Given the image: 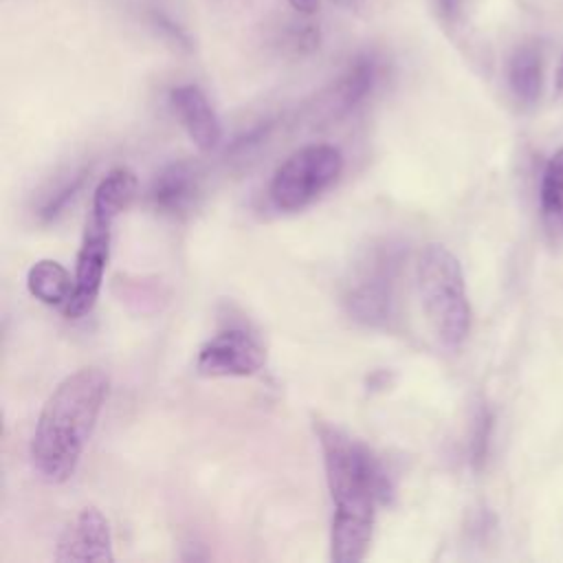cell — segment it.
I'll return each mask as SVG.
<instances>
[{"label": "cell", "instance_id": "cell-19", "mask_svg": "<svg viewBox=\"0 0 563 563\" xmlns=\"http://www.w3.org/2000/svg\"><path fill=\"white\" fill-rule=\"evenodd\" d=\"M435 9L444 22H453L462 9V0H435Z\"/></svg>", "mask_w": 563, "mask_h": 563}, {"label": "cell", "instance_id": "cell-5", "mask_svg": "<svg viewBox=\"0 0 563 563\" xmlns=\"http://www.w3.org/2000/svg\"><path fill=\"white\" fill-rule=\"evenodd\" d=\"M343 174V154L328 143L295 150L273 174L268 200L277 211H301L325 194Z\"/></svg>", "mask_w": 563, "mask_h": 563}, {"label": "cell", "instance_id": "cell-17", "mask_svg": "<svg viewBox=\"0 0 563 563\" xmlns=\"http://www.w3.org/2000/svg\"><path fill=\"white\" fill-rule=\"evenodd\" d=\"M488 433H490V416L486 409L479 411V418L475 422V433H473V460L482 462L486 455V444H488Z\"/></svg>", "mask_w": 563, "mask_h": 563}, {"label": "cell", "instance_id": "cell-14", "mask_svg": "<svg viewBox=\"0 0 563 563\" xmlns=\"http://www.w3.org/2000/svg\"><path fill=\"white\" fill-rule=\"evenodd\" d=\"M271 44L288 57H308L321 46V29L306 13L282 18L271 29Z\"/></svg>", "mask_w": 563, "mask_h": 563}, {"label": "cell", "instance_id": "cell-15", "mask_svg": "<svg viewBox=\"0 0 563 563\" xmlns=\"http://www.w3.org/2000/svg\"><path fill=\"white\" fill-rule=\"evenodd\" d=\"M541 220L552 240L563 238V147L545 163L539 189Z\"/></svg>", "mask_w": 563, "mask_h": 563}, {"label": "cell", "instance_id": "cell-8", "mask_svg": "<svg viewBox=\"0 0 563 563\" xmlns=\"http://www.w3.org/2000/svg\"><path fill=\"white\" fill-rule=\"evenodd\" d=\"M53 561L57 563L114 561L112 530H110L108 517L97 506L81 508L59 534L55 543Z\"/></svg>", "mask_w": 563, "mask_h": 563}, {"label": "cell", "instance_id": "cell-18", "mask_svg": "<svg viewBox=\"0 0 563 563\" xmlns=\"http://www.w3.org/2000/svg\"><path fill=\"white\" fill-rule=\"evenodd\" d=\"M152 26H156L158 31H163L174 44H178V46H189L187 42V35H185V31L178 26V24H174V20L172 18H167V15H163V13H158V11H152Z\"/></svg>", "mask_w": 563, "mask_h": 563}, {"label": "cell", "instance_id": "cell-12", "mask_svg": "<svg viewBox=\"0 0 563 563\" xmlns=\"http://www.w3.org/2000/svg\"><path fill=\"white\" fill-rule=\"evenodd\" d=\"M508 86L515 99L523 106H532L543 86V53L534 42L519 44L508 59Z\"/></svg>", "mask_w": 563, "mask_h": 563}, {"label": "cell", "instance_id": "cell-22", "mask_svg": "<svg viewBox=\"0 0 563 563\" xmlns=\"http://www.w3.org/2000/svg\"><path fill=\"white\" fill-rule=\"evenodd\" d=\"M559 86L563 88V59H561V68H559Z\"/></svg>", "mask_w": 563, "mask_h": 563}, {"label": "cell", "instance_id": "cell-11", "mask_svg": "<svg viewBox=\"0 0 563 563\" xmlns=\"http://www.w3.org/2000/svg\"><path fill=\"white\" fill-rule=\"evenodd\" d=\"M202 191V178L191 161H174L165 165L152 180L150 205L165 216H183L191 211Z\"/></svg>", "mask_w": 563, "mask_h": 563}, {"label": "cell", "instance_id": "cell-7", "mask_svg": "<svg viewBox=\"0 0 563 563\" xmlns=\"http://www.w3.org/2000/svg\"><path fill=\"white\" fill-rule=\"evenodd\" d=\"M264 363L266 352L260 339L244 325H229L200 345L196 372L211 378H242L257 374Z\"/></svg>", "mask_w": 563, "mask_h": 563}, {"label": "cell", "instance_id": "cell-20", "mask_svg": "<svg viewBox=\"0 0 563 563\" xmlns=\"http://www.w3.org/2000/svg\"><path fill=\"white\" fill-rule=\"evenodd\" d=\"M290 4V9H295L297 13H306L312 15L319 9V0H286Z\"/></svg>", "mask_w": 563, "mask_h": 563}, {"label": "cell", "instance_id": "cell-3", "mask_svg": "<svg viewBox=\"0 0 563 563\" xmlns=\"http://www.w3.org/2000/svg\"><path fill=\"white\" fill-rule=\"evenodd\" d=\"M416 286L435 339L457 350L471 330V306L457 257L442 244H427L416 262Z\"/></svg>", "mask_w": 563, "mask_h": 563}, {"label": "cell", "instance_id": "cell-1", "mask_svg": "<svg viewBox=\"0 0 563 563\" xmlns=\"http://www.w3.org/2000/svg\"><path fill=\"white\" fill-rule=\"evenodd\" d=\"M325 482L332 499L330 556L334 563L365 559L376 510L389 495V479L378 457L345 431L319 422Z\"/></svg>", "mask_w": 563, "mask_h": 563}, {"label": "cell", "instance_id": "cell-16", "mask_svg": "<svg viewBox=\"0 0 563 563\" xmlns=\"http://www.w3.org/2000/svg\"><path fill=\"white\" fill-rule=\"evenodd\" d=\"M86 176H88V169L81 167V169L73 172L66 180H62V183L44 198V202L40 205V209H37V220L44 222V224H46V222H53V220L66 209V205L77 196V191L84 187Z\"/></svg>", "mask_w": 563, "mask_h": 563}, {"label": "cell", "instance_id": "cell-4", "mask_svg": "<svg viewBox=\"0 0 563 563\" xmlns=\"http://www.w3.org/2000/svg\"><path fill=\"white\" fill-rule=\"evenodd\" d=\"M405 257L402 244L394 240L374 242L363 251L343 288V306L354 321L389 328L398 319Z\"/></svg>", "mask_w": 563, "mask_h": 563}, {"label": "cell", "instance_id": "cell-13", "mask_svg": "<svg viewBox=\"0 0 563 563\" xmlns=\"http://www.w3.org/2000/svg\"><path fill=\"white\" fill-rule=\"evenodd\" d=\"M26 288L37 301L64 308L75 288V277L59 262L44 257L26 271Z\"/></svg>", "mask_w": 563, "mask_h": 563}, {"label": "cell", "instance_id": "cell-21", "mask_svg": "<svg viewBox=\"0 0 563 563\" xmlns=\"http://www.w3.org/2000/svg\"><path fill=\"white\" fill-rule=\"evenodd\" d=\"M334 4L339 7H345V9H356L358 7V0H332Z\"/></svg>", "mask_w": 563, "mask_h": 563}, {"label": "cell", "instance_id": "cell-2", "mask_svg": "<svg viewBox=\"0 0 563 563\" xmlns=\"http://www.w3.org/2000/svg\"><path fill=\"white\" fill-rule=\"evenodd\" d=\"M108 389L110 380L103 369L81 367L48 394L29 446L33 468L42 479L62 484L75 475L106 405Z\"/></svg>", "mask_w": 563, "mask_h": 563}, {"label": "cell", "instance_id": "cell-10", "mask_svg": "<svg viewBox=\"0 0 563 563\" xmlns=\"http://www.w3.org/2000/svg\"><path fill=\"white\" fill-rule=\"evenodd\" d=\"M169 108L187 136L202 152H211L222 141V123L209 97L196 84H178L169 90Z\"/></svg>", "mask_w": 563, "mask_h": 563}, {"label": "cell", "instance_id": "cell-6", "mask_svg": "<svg viewBox=\"0 0 563 563\" xmlns=\"http://www.w3.org/2000/svg\"><path fill=\"white\" fill-rule=\"evenodd\" d=\"M119 216L110 209L90 205V213L86 218L81 246L77 253L75 266V288L70 299L64 306V314L68 319L86 317L99 297L106 266L110 260V240H112V224Z\"/></svg>", "mask_w": 563, "mask_h": 563}, {"label": "cell", "instance_id": "cell-9", "mask_svg": "<svg viewBox=\"0 0 563 563\" xmlns=\"http://www.w3.org/2000/svg\"><path fill=\"white\" fill-rule=\"evenodd\" d=\"M378 59L374 55H356L332 79V84L317 99V117L336 121L354 112L374 90L378 81Z\"/></svg>", "mask_w": 563, "mask_h": 563}]
</instances>
